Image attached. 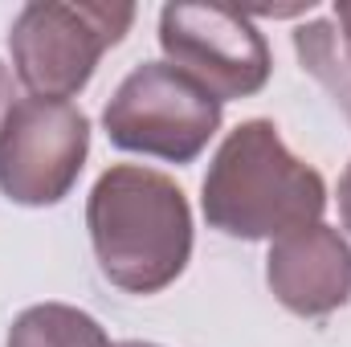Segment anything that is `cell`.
<instances>
[{
  "label": "cell",
  "mask_w": 351,
  "mask_h": 347,
  "mask_svg": "<svg viewBox=\"0 0 351 347\" xmlns=\"http://www.w3.org/2000/svg\"><path fill=\"white\" fill-rule=\"evenodd\" d=\"M160 45L176 70L221 102L250 98L269 82V45L258 25L225 4H164Z\"/></svg>",
  "instance_id": "cell-6"
},
{
  "label": "cell",
  "mask_w": 351,
  "mask_h": 347,
  "mask_svg": "<svg viewBox=\"0 0 351 347\" xmlns=\"http://www.w3.org/2000/svg\"><path fill=\"white\" fill-rule=\"evenodd\" d=\"M221 115L225 102L172 62H143L110 94L102 127L123 152L192 164L221 131Z\"/></svg>",
  "instance_id": "cell-4"
},
{
  "label": "cell",
  "mask_w": 351,
  "mask_h": 347,
  "mask_svg": "<svg viewBox=\"0 0 351 347\" xmlns=\"http://www.w3.org/2000/svg\"><path fill=\"white\" fill-rule=\"evenodd\" d=\"M90 152V119L74 102L16 98L0 123V192L41 208L70 196Z\"/></svg>",
  "instance_id": "cell-5"
},
{
  "label": "cell",
  "mask_w": 351,
  "mask_h": 347,
  "mask_svg": "<svg viewBox=\"0 0 351 347\" xmlns=\"http://www.w3.org/2000/svg\"><path fill=\"white\" fill-rule=\"evenodd\" d=\"M114 347H156V344H114Z\"/></svg>",
  "instance_id": "cell-12"
},
{
  "label": "cell",
  "mask_w": 351,
  "mask_h": 347,
  "mask_svg": "<svg viewBox=\"0 0 351 347\" xmlns=\"http://www.w3.org/2000/svg\"><path fill=\"white\" fill-rule=\"evenodd\" d=\"M4 90H8V78H4V66H0V123H4V115H8V106H4Z\"/></svg>",
  "instance_id": "cell-11"
},
{
  "label": "cell",
  "mask_w": 351,
  "mask_h": 347,
  "mask_svg": "<svg viewBox=\"0 0 351 347\" xmlns=\"http://www.w3.org/2000/svg\"><path fill=\"white\" fill-rule=\"evenodd\" d=\"M302 70L335 98L351 123V4H335L331 16L311 21L294 33Z\"/></svg>",
  "instance_id": "cell-8"
},
{
  "label": "cell",
  "mask_w": 351,
  "mask_h": 347,
  "mask_svg": "<svg viewBox=\"0 0 351 347\" xmlns=\"http://www.w3.org/2000/svg\"><path fill=\"white\" fill-rule=\"evenodd\" d=\"M86 229L102 278L127 294L172 286L192 258L188 200L172 176L156 168H106L90 188Z\"/></svg>",
  "instance_id": "cell-1"
},
{
  "label": "cell",
  "mask_w": 351,
  "mask_h": 347,
  "mask_svg": "<svg viewBox=\"0 0 351 347\" xmlns=\"http://www.w3.org/2000/svg\"><path fill=\"white\" fill-rule=\"evenodd\" d=\"M265 282L294 315H331L351 298V246L331 225H306L269 246Z\"/></svg>",
  "instance_id": "cell-7"
},
{
  "label": "cell",
  "mask_w": 351,
  "mask_h": 347,
  "mask_svg": "<svg viewBox=\"0 0 351 347\" xmlns=\"http://www.w3.org/2000/svg\"><path fill=\"white\" fill-rule=\"evenodd\" d=\"M8 347H110V339L86 311L66 302H41L12 319Z\"/></svg>",
  "instance_id": "cell-9"
},
{
  "label": "cell",
  "mask_w": 351,
  "mask_h": 347,
  "mask_svg": "<svg viewBox=\"0 0 351 347\" xmlns=\"http://www.w3.org/2000/svg\"><path fill=\"white\" fill-rule=\"evenodd\" d=\"M135 21V4L102 0H33L16 12L8 49L12 70L33 98L70 102L86 86L110 45Z\"/></svg>",
  "instance_id": "cell-3"
},
{
  "label": "cell",
  "mask_w": 351,
  "mask_h": 347,
  "mask_svg": "<svg viewBox=\"0 0 351 347\" xmlns=\"http://www.w3.org/2000/svg\"><path fill=\"white\" fill-rule=\"evenodd\" d=\"M200 204L208 225L225 237L278 241L323 221L327 184L282 143L269 119H250L217 147Z\"/></svg>",
  "instance_id": "cell-2"
},
{
  "label": "cell",
  "mask_w": 351,
  "mask_h": 347,
  "mask_svg": "<svg viewBox=\"0 0 351 347\" xmlns=\"http://www.w3.org/2000/svg\"><path fill=\"white\" fill-rule=\"evenodd\" d=\"M339 217H343V229L351 233V164L343 172V180H339Z\"/></svg>",
  "instance_id": "cell-10"
}]
</instances>
